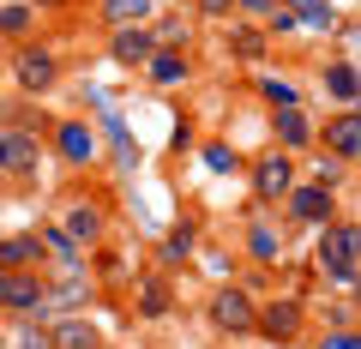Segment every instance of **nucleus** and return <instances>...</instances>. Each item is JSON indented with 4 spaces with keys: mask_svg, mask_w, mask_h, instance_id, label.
I'll use <instances>...</instances> for the list:
<instances>
[{
    "mask_svg": "<svg viewBox=\"0 0 361 349\" xmlns=\"http://www.w3.org/2000/svg\"><path fill=\"white\" fill-rule=\"evenodd\" d=\"M49 343L54 349H97V331L85 319H61V325H49Z\"/></svg>",
    "mask_w": 361,
    "mask_h": 349,
    "instance_id": "20",
    "label": "nucleus"
},
{
    "mask_svg": "<svg viewBox=\"0 0 361 349\" xmlns=\"http://www.w3.org/2000/svg\"><path fill=\"white\" fill-rule=\"evenodd\" d=\"M247 253H253L259 265H277V259H283V229H277V223H265V217H259L253 229H247Z\"/></svg>",
    "mask_w": 361,
    "mask_h": 349,
    "instance_id": "17",
    "label": "nucleus"
},
{
    "mask_svg": "<svg viewBox=\"0 0 361 349\" xmlns=\"http://www.w3.org/2000/svg\"><path fill=\"white\" fill-rule=\"evenodd\" d=\"M355 253H361V229L355 223H325L319 229V271L331 283H355Z\"/></svg>",
    "mask_w": 361,
    "mask_h": 349,
    "instance_id": "3",
    "label": "nucleus"
},
{
    "mask_svg": "<svg viewBox=\"0 0 361 349\" xmlns=\"http://www.w3.org/2000/svg\"><path fill=\"white\" fill-rule=\"evenodd\" d=\"M199 6V18H229L235 13V0H193Z\"/></svg>",
    "mask_w": 361,
    "mask_h": 349,
    "instance_id": "30",
    "label": "nucleus"
},
{
    "mask_svg": "<svg viewBox=\"0 0 361 349\" xmlns=\"http://www.w3.org/2000/svg\"><path fill=\"white\" fill-rule=\"evenodd\" d=\"M235 13H241L247 25H259V30H265V18L277 13V0H235Z\"/></svg>",
    "mask_w": 361,
    "mask_h": 349,
    "instance_id": "26",
    "label": "nucleus"
},
{
    "mask_svg": "<svg viewBox=\"0 0 361 349\" xmlns=\"http://www.w3.org/2000/svg\"><path fill=\"white\" fill-rule=\"evenodd\" d=\"M151 49H157V42H151V30H145V25L109 30V61H115V66H127V73H139V66L151 61Z\"/></svg>",
    "mask_w": 361,
    "mask_h": 349,
    "instance_id": "12",
    "label": "nucleus"
},
{
    "mask_svg": "<svg viewBox=\"0 0 361 349\" xmlns=\"http://www.w3.org/2000/svg\"><path fill=\"white\" fill-rule=\"evenodd\" d=\"M42 241L37 235H6L0 241V271H42Z\"/></svg>",
    "mask_w": 361,
    "mask_h": 349,
    "instance_id": "15",
    "label": "nucleus"
},
{
    "mask_svg": "<svg viewBox=\"0 0 361 349\" xmlns=\"http://www.w3.org/2000/svg\"><path fill=\"white\" fill-rule=\"evenodd\" d=\"M229 49L241 54V61H259V54H265V30H259V25H235L229 30Z\"/></svg>",
    "mask_w": 361,
    "mask_h": 349,
    "instance_id": "22",
    "label": "nucleus"
},
{
    "mask_svg": "<svg viewBox=\"0 0 361 349\" xmlns=\"http://www.w3.org/2000/svg\"><path fill=\"white\" fill-rule=\"evenodd\" d=\"M139 73L151 78L157 91H175V85H187V78H193V61H187V49H151V61H145Z\"/></svg>",
    "mask_w": 361,
    "mask_h": 349,
    "instance_id": "11",
    "label": "nucleus"
},
{
    "mask_svg": "<svg viewBox=\"0 0 361 349\" xmlns=\"http://www.w3.org/2000/svg\"><path fill=\"white\" fill-rule=\"evenodd\" d=\"M253 331L289 343V337L301 331V301H265V307H259V319H253Z\"/></svg>",
    "mask_w": 361,
    "mask_h": 349,
    "instance_id": "14",
    "label": "nucleus"
},
{
    "mask_svg": "<svg viewBox=\"0 0 361 349\" xmlns=\"http://www.w3.org/2000/svg\"><path fill=\"white\" fill-rule=\"evenodd\" d=\"M30 13H61V6H73V0H25Z\"/></svg>",
    "mask_w": 361,
    "mask_h": 349,
    "instance_id": "31",
    "label": "nucleus"
},
{
    "mask_svg": "<svg viewBox=\"0 0 361 349\" xmlns=\"http://www.w3.org/2000/svg\"><path fill=\"white\" fill-rule=\"evenodd\" d=\"M271 139H277V151H307L313 145V121H307V109H271Z\"/></svg>",
    "mask_w": 361,
    "mask_h": 349,
    "instance_id": "13",
    "label": "nucleus"
},
{
    "mask_svg": "<svg viewBox=\"0 0 361 349\" xmlns=\"http://www.w3.org/2000/svg\"><path fill=\"white\" fill-rule=\"evenodd\" d=\"M313 349H361V337H355V331H325Z\"/></svg>",
    "mask_w": 361,
    "mask_h": 349,
    "instance_id": "29",
    "label": "nucleus"
},
{
    "mask_svg": "<svg viewBox=\"0 0 361 349\" xmlns=\"http://www.w3.org/2000/svg\"><path fill=\"white\" fill-rule=\"evenodd\" d=\"M283 211L289 223H307V229H325V223H337V193L325 181H295L283 193Z\"/></svg>",
    "mask_w": 361,
    "mask_h": 349,
    "instance_id": "5",
    "label": "nucleus"
},
{
    "mask_svg": "<svg viewBox=\"0 0 361 349\" xmlns=\"http://www.w3.org/2000/svg\"><path fill=\"white\" fill-rule=\"evenodd\" d=\"M157 0H97V18L109 30H127V25H151Z\"/></svg>",
    "mask_w": 361,
    "mask_h": 349,
    "instance_id": "16",
    "label": "nucleus"
},
{
    "mask_svg": "<svg viewBox=\"0 0 361 349\" xmlns=\"http://www.w3.org/2000/svg\"><path fill=\"white\" fill-rule=\"evenodd\" d=\"M37 241H42V253H54L61 265H78V259H85V247H78L73 235L61 229V223H42V229H37Z\"/></svg>",
    "mask_w": 361,
    "mask_h": 349,
    "instance_id": "19",
    "label": "nucleus"
},
{
    "mask_svg": "<svg viewBox=\"0 0 361 349\" xmlns=\"http://www.w3.org/2000/svg\"><path fill=\"white\" fill-rule=\"evenodd\" d=\"M18 349H54L42 325H18Z\"/></svg>",
    "mask_w": 361,
    "mask_h": 349,
    "instance_id": "28",
    "label": "nucleus"
},
{
    "mask_svg": "<svg viewBox=\"0 0 361 349\" xmlns=\"http://www.w3.org/2000/svg\"><path fill=\"white\" fill-rule=\"evenodd\" d=\"M42 139L37 127H6L0 121V181H37V169H42Z\"/></svg>",
    "mask_w": 361,
    "mask_h": 349,
    "instance_id": "1",
    "label": "nucleus"
},
{
    "mask_svg": "<svg viewBox=\"0 0 361 349\" xmlns=\"http://www.w3.org/2000/svg\"><path fill=\"white\" fill-rule=\"evenodd\" d=\"M247 181H253V199H259V205H283V193L295 187V157H289V151H265V157H253Z\"/></svg>",
    "mask_w": 361,
    "mask_h": 349,
    "instance_id": "6",
    "label": "nucleus"
},
{
    "mask_svg": "<svg viewBox=\"0 0 361 349\" xmlns=\"http://www.w3.org/2000/svg\"><path fill=\"white\" fill-rule=\"evenodd\" d=\"M61 229L73 235L78 247H103L109 217H103V205H90V199H66V217H61Z\"/></svg>",
    "mask_w": 361,
    "mask_h": 349,
    "instance_id": "10",
    "label": "nucleus"
},
{
    "mask_svg": "<svg viewBox=\"0 0 361 349\" xmlns=\"http://www.w3.org/2000/svg\"><path fill=\"white\" fill-rule=\"evenodd\" d=\"M49 277L42 271H0V313H13V319H30V313L49 307Z\"/></svg>",
    "mask_w": 361,
    "mask_h": 349,
    "instance_id": "4",
    "label": "nucleus"
},
{
    "mask_svg": "<svg viewBox=\"0 0 361 349\" xmlns=\"http://www.w3.org/2000/svg\"><path fill=\"white\" fill-rule=\"evenodd\" d=\"M205 169H211V175H223V169H241V157H235L229 145H205Z\"/></svg>",
    "mask_w": 361,
    "mask_h": 349,
    "instance_id": "27",
    "label": "nucleus"
},
{
    "mask_svg": "<svg viewBox=\"0 0 361 349\" xmlns=\"http://www.w3.org/2000/svg\"><path fill=\"white\" fill-rule=\"evenodd\" d=\"M49 151L61 157L66 169H85V163H97V133H90L85 121H54V133H49Z\"/></svg>",
    "mask_w": 361,
    "mask_h": 349,
    "instance_id": "8",
    "label": "nucleus"
},
{
    "mask_svg": "<svg viewBox=\"0 0 361 349\" xmlns=\"http://www.w3.org/2000/svg\"><path fill=\"white\" fill-rule=\"evenodd\" d=\"M13 78L25 97H49L54 85H61V54L49 49V42H18L13 49Z\"/></svg>",
    "mask_w": 361,
    "mask_h": 349,
    "instance_id": "2",
    "label": "nucleus"
},
{
    "mask_svg": "<svg viewBox=\"0 0 361 349\" xmlns=\"http://www.w3.org/2000/svg\"><path fill=\"white\" fill-rule=\"evenodd\" d=\"M0 193H6V181H0Z\"/></svg>",
    "mask_w": 361,
    "mask_h": 349,
    "instance_id": "32",
    "label": "nucleus"
},
{
    "mask_svg": "<svg viewBox=\"0 0 361 349\" xmlns=\"http://www.w3.org/2000/svg\"><path fill=\"white\" fill-rule=\"evenodd\" d=\"M139 313H145V319H163V313H169V283H163V277H151V283H145Z\"/></svg>",
    "mask_w": 361,
    "mask_h": 349,
    "instance_id": "24",
    "label": "nucleus"
},
{
    "mask_svg": "<svg viewBox=\"0 0 361 349\" xmlns=\"http://www.w3.org/2000/svg\"><path fill=\"white\" fill-rule=\"evenodd\" d=\"M30 25H37V13H30L25 0L0 6V37H6V42H25V37H30Z\"/></svg>",
    "mask_w": 361,
    "mask_h": 349,
    "instance_id": "21",
    "label": "nucleus"
},
{
    "mask_svg": "<svg viewBox=\"0 0 361 349\" xmlns=\"http://www.w3.org/2000/svg\"><path fill=\"white\" fill-rule=\"evenodd\" d=\"M259 97H265L271 109H301V91L289 78H259Z\"/></svg>",
    "mask_w": 361,
    "mask_h": 349,
    "instance_id": "23",
    "label": "nucleus"
},
{
    "mask_svg": "<svg viewBox=\"0 0 361 349\" xmlns=\"http://www.w3.org/2000/svg\"><path fill=\"white\" fill-rule=\"evenodd\" d=\"M157 259H163V265H187V259H193V229H175V235L163 241V253H157Z\"/></svg>",
    "mask_w": 361,
    "mask_h": 349,
    "instance_id": "25",
    "label": "nucleus"
},
{
    "mask_svg": "<svg viewBox=\"0 0 361 349\" xmlns=\"http://www.w3.org/2000/svg\"><path fill=\"white\" fill-rule=\"evenodd\" d=\"M313 145H325V157L349 169V163L361 157V115H355V109H337V115L313 133Z\"/></svg>",
    "mask_w": 361,
    "mask_h": 349,
    "instance_id": "7",
    "label": "nucleus"
},
{
    "mask_svg": "<svg viewBox=\"0 0 361 349\" xmlns=\"http://www.w3.org/2000/svg\"><path fill=\"white\" fill-rule=\"evenodd\" d=\"M253 319H259V301L247 295V289H217V295H211V325H217V331H253Z\"/></svg>",
    "mask_w": 361,
    "mask_h": 349,
    "instance_id": "9",
    "label": "nucleus"
},
{
    "mask_svg": "<svg viewBox=\"0 0 361 349\" xmlns=\"http://www.w3.org/2000/svg\"><path fill=\"white\" fill-rule=\"evenodd\" d=\"M355 91H361V78H355V61H331L325 66V97L343 109H355Z\"/></svg>",
    "mask_w": 361,
    "mask_h": 349,
    "instance_id": "18",
    "label": "nucleus"
}]
</instances>
